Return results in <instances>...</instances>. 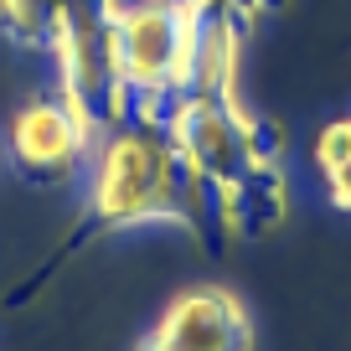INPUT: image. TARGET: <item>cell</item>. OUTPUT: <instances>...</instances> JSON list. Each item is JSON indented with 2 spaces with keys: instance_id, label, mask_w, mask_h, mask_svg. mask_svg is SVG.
I'll return each mask as SVG.
<instances>
[{
  "instance_id": "1",
  "label": "cell",
  "mask_w": 351,
  "mask_h": 351,
  "mask_svg": "<svg viewBox=\"0 0 351 351\" xmlns=\"http://www.w3.org/2000/svg\"><path fill=\"white\" fill-rule=\"evenodd\" d=\"M83 176H88L83 212L104 232H130L150 228V222L202 232L212 222V191L181 160L165 119L130 114V119L109 124L88 155Z\"/></svg>"
},
{
  "instance_id": "2",
  "label": "cell",
  "mask_w": 351,
  "mask_h": 351,
  "mask_svg": "<svg viewBox=\"0 0 351 351\" xmlns=\"http://www.w3.org/2000/svg\"><path fill=\"white\" fill-rule=\"evenodd\" d=\"M191 0H114L109 57L130 114L160 119L171 99L186 93Z\"/></svg>"
},
{
  "instance_id": "3",
  "label": "cell",
  "mask_w": 351,
  "mask_h": 351,
  "mask_svg": "<svg viewBox=\"0 0 351 351\" xmlns=\"http://www.w3.org/2000/svg\"><path fill=\"white\" fill-rule=\"evenodd\" d=\"M99 124L88 119L73 99L62 93H42V99L21 104L5 124V155L11 165L36 181V186H62L77 171H88V155L99 145Z\"/></svg>"
},
{
  "instance_id": "4",
  "label": "cell",
  "mask_w": 351,
  "mask_h": 351,
  "mask_svg": "<svg viewBox=\"0 0 351 351\" xmlns=\"http://www.w3.org/2000/svg\"><path fill=\"white\" fill-rule=\"evenodd\" d=\"M134 351H253V315L232 289L191 285L171 295Z\"/></svg>"
},
{
  "instance_id": "5",
  "label": "cell",
  "mask_w": 351,
  "mask_h": 351,
  "mask_svg": "<svg viewBox=\"0 0 351 351\" xmlns=\"http://www.w3.org/2000/svg\"><path fill=\"white\" fill-rule=\"evenodd\" d=\"M315 171L326 181V197L351 212V114L330 119L315 140Z\"/></svg>"
},
{
  "instance_id": "6",
  "label": "cell",
  "mask_w": 351,
  "mask_h": 351,
  "mask_svg": "<svg viewBox=\"0 0 351 351\" xmlns=\"http://www.w3.org/2000/svg\"><path fill=\"white\" fill-rule=\"evenodd\" d=\"M62 0H0V36L16 47H52Z\"/></svg>"
}]
</instances>
